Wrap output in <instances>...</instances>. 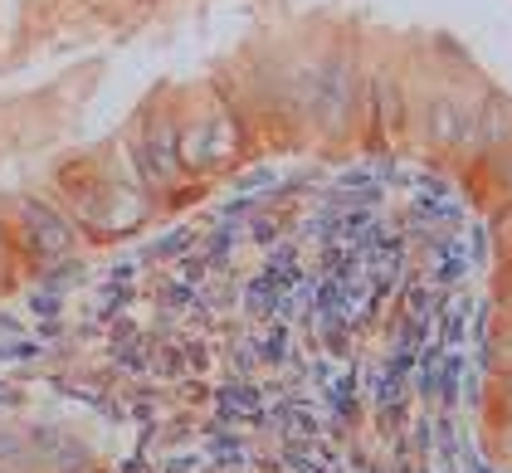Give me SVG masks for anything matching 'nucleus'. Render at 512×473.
<instances>
[{"label": "nucleus", "instance_id": "1", "mask_svg": "<svg viewBox=\"0 0 512 473\" xmlns=\"http://www.w3.org/2000/svg\"><path fill=\"white\" fill-rule=\"evenodd\" d=\"M464 147H478V152H508L512 147V103L508 98H488L478 113H469Z\"/></svg>", "mask_w": 512, "mask_h": 473}, {"label": "nucleus", "instance_id": "2", "mask_svg": "<svg viewBox=\"0 0 512 473\" xmlns=\"http://www.w3.org/2000/svg\"><path fill=\"white\" fill-rule=\"evenodd\" d=\"M425 132H430L434 147H464V132H469V113L449 98H434L430 113H425Z\"/></svg>", "mask_w": 512, "mask_h": 473}, {"label": "nucleus", "instance_id": "3", "mask_svg": "<svg viewBox=\"0 0 512 473\" xmlns=\"http://www.w3.org/2000/svg\"><path fill=\"white\" fill-rule=\"evenodd\" d=\"M503 186H508V191H512V157L503 161Z\"/></svg>", "mask_w": 512, "mask_h": 473}, {"label": "nucleus", "instance_id": "4", "mask_svg": "<svg viewBox=\"0 0 512 473\" xmlns=\"http://www.w3.org/2000/svg\"><path fill=\"white\" fill-rule=\"evenodd\" d=\"M503 298H508V303H512V278H508V283H503Z\"/></svg>", "mask_w": 512, "mask_h": 473}]
</instances>
